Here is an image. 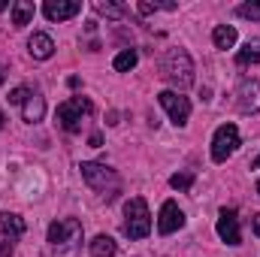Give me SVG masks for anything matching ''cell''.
I'll use <instances>...</instances> for the list:
<instances>
[{
	"label": "cell",
	"mask_w": 260,
	"mask_h": 257,
	"mask_svg": "<svg viewBox=\"0 0 260 257\" xmlns=\"http://www.w3.org/2000/svg\"><path fill=\"white\" fill-rule=\"evenodd\" d=\"M9 15H12V27H24V24L34 21L37 6H34L30 0H15V3L9 6Z\"/></svg>",
	"instance_id": "cell-15"
},
{
	"label": "cell",
	"mask_w": 260,
	"mask_h": 257,
	"mask_svg": "<svg viewBox=\"0 0 260 257\" xmlns=\"http://www.w3.org/2000/svg\"><path fill=\"white\" fill-rule=\"evenodd\" d=\"M0 127H3V112H0Z\"/></svg>",
	"instance_id": "cell-29"
},
{
	"label": "cell",
	"mask_w": 260,
	"mask_h": 257,
	"mask_svg": "<svg viewBox=\"0 0 260 257\" xmlns=\"http://www.w3.org/2000/svg\"><path fill=\"white\" fill-rule=\"evenodd\" d=\"M251 167H254V170H260V154L254 157V164H251Z\"/></svg>",
	"instance_id": "cell-27"
},
{
	"label": "cell",
	"mask_w": 260,
	"mask_h": 257,
	"mask_svg": "<svg viewBox=\"0 0 260 257\" xmlns=\"http://www.w3.org/2000/svg\"><path fill=\"white\" fill-rule=\"evenodd\" d=\"M79 170H82V179L88 182V188L97 191L106 203H112V200L121 194V176H118L112 167L97 164V160H82Z\"/></svg>",
	"instance_id": "cell-2"
},
{
	"label": "cell",
	"mask_w": 260,
	"mask_h": 257,
	"mask_svg": "<svg viewBox=\"0 0 260 257\" xmlns=\"http://www.w3.org/2000/svg\"><path fill=\"white\" fill-rule=\"evenodd\" d=\"M85 230L79 218H58L49 224V248L55 257H76L82 251Z\"/></svg>",
	"instance_id": "cell-1"
},
{
	"label": "cell",
	"mask_w": 260,
	"mask_h": 257,
	"mask_svg": "<svg viewBox=\"0 0 260 257\" xmlns=\"http://www.w3.org/2000/svg\"><path fill=\"white\" fill-rule=\"evenodd\" d=\"M6 6H12V3H9V0H0V12H3Z\"/></svg>",
	"instance_id": "cell-26"
},
{
	"label": "cell",
	"mask_w": 260,
	"mask_h": 257,
	"mask_svg": "<svg viewBox=\"0 0 260 257\" xmlns=\"http://www.w3.org/2000/svg\"><path fill=\"white\" fill-rule=\"evenodd\" d=\"M157 103L167 109V115H170V121L176 124V127H185L188 124V118H191V100L188 97H182L179 91H160L157 94Z\"/></svg>",
	"instance_id": "cell-8"
},
{
	"label": "cell",
	"mask_w": 260,
	"mask_h": 257,
	"mask_svg": "<svg viewBox=\"0 0 260 257\" xmlns=\"http://www.w3.org/2000/svg\"><path fill=\"white\" fill-rule=\"evenodd\" d=\"M115 251H118V242L112 236H106V233L94 236V242H91V254L94 257H115Z\"/></svg>",
	"instance_id": "cell-18"
},
{
	"label": "cell",
	"mask_w": 260,
	"mask_h": 257,
	"mask_svg": "<svg viewBox=\"0 0 260 257\" xmlns=\"http://www.w3.org/2000/svg\"><path fill=\"white\" fill-rule=\"evenodd\" d=\"M182 227H185V212L179 209V203L167 200V203L160 206V215H157V230H160L164 236H170V233H176V230H182Z\"/></svg>",
	"instance_id": "cell-11"
},
{
	"label": "cell",
	"mask_w": 260,
	"mask_h": 257,
	"mask_svg": "<svg viewBox=\"0 0 260 257\" xmlns=\"http://www.w3.org/2000/svg\"><path fill=\"white\" fill-rule=\"evenodd\" d=\"M0 230H3V248H0V257H12L15 254L18 239H21L24 230H27V224H24V218L15 215V212H0Z\"/></svg>",
	"instance_id": "cell-6"
},
{
	"label": "cell",
	"mask_w": 260,
	"mask_h": 257,
	"mask_svg": "<svg viewBox=\"0 0 260 257\" xmlns=\"http://www.w3.org/2000/svg\"><path fill=\"white\" fill-rule=\"evenodd\" d=\"M79 12H82V3L79 0H46L43 3V15L49 21H67V18H73Z\"/></svg>",
	"instance_id": "cell-12"
},
{
	"label": "cell",
	"mask_w": 260,
	"mask_h": 257,
	"mask_svg": "<svg viewBox=\"0 0 260 257\" xmlns=\"http://www.w3.org/2000/svg\"><path fill=\"white\" fill-rule=\"evenodd\" d=\"M236 64H239V67L260 64V40H248V43L236 52Z\"/></svg>",
	"instance_id": "cell-17"
},
{
	"label": "cell",
	"mask_w": 260,
	"mask_h": 257,
	"mask_svg": "<svg viewBox=\"0 0 260 257\" xmlns=\"http://www.w3.org/2000/svg\"><path fill=\"white\" fill-rule=\"evenodd\" d=\"M43 115H46V100H43L37 91H30L27 100L21 103V118H24L27 124H37V121H43Z\"/></svg>",
	"instance_id": "cell-14"
},
{
	"label": "cell",
	"mask_w": 260,
	"mask_h": 257,
	"mask_svg": "<svg viewBox=\"0 0 260 257\" xmlns=\"http://www.w3.org/2000/svg\"><path fill=\"white\" fill-rule=\"evenodd\" d=\"M236 109L242 115L260 112V79H242V85L236 88Z\"/></svg>",
	"instance_id": "cell-9"
},
{
	"label": "cell",
	"mask_w": 260,
	"mask_h": 257,
	"mask_svg": "<svg viewBox=\"0 0 260 257\" xmlns=\"http://www.w3.org/2000/svg\"><path fill=\"white\" fill-rule=\"evenodd\" d=\"M0 82H3V67H0Z\"/></svg>",
	"instance_id": "cell-28"
},
{
	"label": "cell",
	"mask_w": 260,
	"mask_h": 257,
	"mask_svg": "<svg viewBox=\"0 0 260 257\" xmlns=\"http://www.w3.org/2000/svg\"><path fill=\"white\" fill-rule=\"evenodd\" d=\"M236 15L248 18V21H260V3H242V6H236Z\"/></svg>",
	"instance_id": "cell-22"
},
{
	"label": "cell",
	"mask_w": 260,
	"mask_h": 257,
	"mask_svg": "<svg viewBox=\"0 0 260 257\" xmlns=\"http://www.w3.org/2000/svg\"><path fill=\"white\" fill-rule=\"evenodd\" d=\"M218 236L221 242L227 245H242V230H239V218H236V209H221L218 215Z\"/></svg>",
	"instance_id": "cell-10"
},
{
	"label": "cell",
	"mask_w": 260,
	"mask_h": 257,
	"mask_svg": "<svg viewBox=\"0 0 260 257\" xmlns=\"http://www.w3.org/2000/svg\"><path fill=\"white\" fill-rule=\"evenodd\" d=\"M136 61H139L136 49H124V52H118V55H115L112 67H115L118 73H127V70H133V67H136Z\"/></svg>",
	"instance_id": "cell-19"
},
{
	"label": "cell",
	"mask_w": 260,
	"mask_h": 257,
	"mask_svg": "<svg viewBox=\"0 0 260 257\" xmlns=\"http://www.w3.org/2000/svg\"><path fill=\"white\" fill-rule=\"evenodd\" d=\"M136 9H139L142 15H151V12H157V9H160V3H139Z\"/></svg>",
	"instance_id": "cell-24"
},
{
	"label": "cell",
	"mask_w": 260,
	"mask_h": 257,
	"mask_svg": "<svg viewBox=\"0 0 260 257\" xmlns=\"http://www.w3.org/2000/svg\"><path fill=\"white\" fill-rule=\"evenodd\" d=\"M191 185H194V173H176L170 179V188H176V191H188Z\"/></svg>",
	"instance_id": "cell-21"
},
{
	"label": "cell",
	"mask_w": 260,
	"mask_h": 257,
	"mask_svg": "<svg viewBox=\"0 0 260 257\" xmlns=\"http://www.w3.org/2000/svg\"><path fill=\"white\" fill-rule=\"evenodd\" d=\"M257 194H260V179H257Z\"/></svg>",
	"instance_id": "cell-30"
},
{
	"label": "cell",
	"mask_w": 260,
	"mask_h": 257,
	"mask_svg": "<svg viewBox=\"0 0 260 257\" xmlns=\"http://www.w3.org/2000/svg\"><path fill=\"white\" fill-rule=\"evenodd\" d=\"M27 94H30V88H27V85H21V88H15V91L9 94V103H12V106H21V103L27 100Z\"/></svg>",
	"instance_id": "cell-23"
},
{
	"label": "cell",
	"mask_w": 260,
	"mask_h": 257,
	"mask_svg": "<svg viewBox=\"0 0 260 257\" xmlns=\"http://www.w3.org/2000/svg\"><path fill=\"white\" fill-rule=\"evenodd\" d=\"M160 76L173 85V91H185L194 85V61L185 49H170L160 61Z\"/></svg>",
	"instance_id": "cell-3"
},
{
	"label": "cell",
	"mask_w": 260,
	"mask_h": 257,
	"mask_svg": "<svg viewBox=\"0 0 260 257\" xmlns=\"http://www.w3.org/2000/svg\"><path fill=\"white\" fill-rule=\"evenodd\" d=\"M239 148V130L236 124H221L212 136V160L215 164H224L227 157H233Z\"/></svg>",
	"instance_id": "cell-7"
},
{
	"label": "cell",
	"mask_w": 260,
	"mask_h": 257,
	"mask_svg": "<svg viewBox=\"0 0 260 257\" xmlns=\"http://www.w3.org/2000/svg\"><path fill=\"white\" fill-rule=\"evenodd\" d=\"M212 43H215V49H233L236 46V27L233 24H218L215 30H212Z\"/></svg>",
	"instance_id": "cell-16"
},
{
	"label": "cell",
	"mask_w": 260,
	"mask_h": 257,
	"mask_svg": "<svg viewBox=\"0 0 260 257\" xmlns=\"http://www.w3.org/2000/svg\"><path fill=\"white\" fill-rule=\"evenodd\" d=\"M27 52H30V58H37V61H49V58L55 55V40H52L49 34H34V37L27 40Z\"/></svg>",
	"instance_id": "cell-13"
},
{
	"label": "cell",
	"mask_w": 260,
	"mask_h": 257,
	"mask_svg": "<svg viewBox=\"0 0 260 257\" xmlns=\"http://www.w3.org/2000/svg\"><path fill=\"white\" fill-rule=\"evenodd\" d=\"M124 236L127 239H145L151 233V215H148V203L142 197H130L124 203Z\"/></svg>",
	"instance_id": "cell-4"
},
{
	"label": "cell",
	"mask_w": 260,
	"mask_h": 257,
	"mask_svg": "<svg viewBox=\"0 0 260 257\" xmlns=\"http://www.w3.org/2000/svg\"><path fill=\"white\" fill-rule=\"evenodd\" d=\"M94 112V103L88 97H70L58 106V124L67 133H79L82 130V118H88Z\"/></svg>",
	"instance_id": "cell-5"
},
{
	"label": "cell",
	"mask_w": 260,
	"mask_h": 257,
	"mask_svg": "<svg viewBox=\"0 0 260 257\" xmlns=\"http://www.w3.org/2000/svg\"><path fill=\"white\" fill-rule=\"evenodd\" d=\"M251 227H254V236H260V212L251 218Z\"/></svg>",
	"instance_id": "cell-25"
},
{
	"label": "cell",
	"mask_w": 260,
	"mask_h": 257,
	"mask_svg": "<svg viewBox=\"0 0 260 257\" xmlns=\"http://www.w3.org/2000/svg\"><path fill=\"white\" fill-rule=\"evenodd\" d=\"M94 9H97L100 15H106V18H124V12H127L121 3H109V0H106V3H103V0H97V3H94Z\"/></svg>",
	"instance_id": "cell-20"
}]
</instances>
